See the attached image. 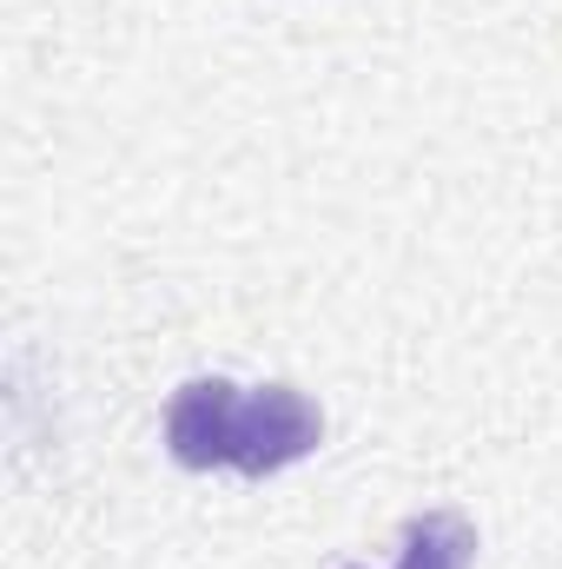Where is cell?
<instances>
[{
  "label": "cell",
  "instance_id": "1",
  "mask_svg": "<svg viewBox=\"0 0 562 569\" xmlns=\"http://www.w3.org/2000/svg\"><path fill=\"white\" fill-rule=\"evenodd\" d=\"M324 443V411L284 385H232V378H185L165 405V457L179 470H232V477H284L291 463L318 457Z\"/></svg>",
  "mask_w": 562,
  "mask_h": 569
},
{
  "label": "cell",
  "instance_id": "3",
  "mask_svg": "<svg viewBox=\"0 0 562 569\" xmlns=\"http://www.w3.org/2000/svg\"><path fill=\"white\" fill-rule=\"evenodd\" d=\"M344 569H364V563H344Z\"/></svg>",
  "mask_w": 562,
  "mask_h": 569
},
{
  "label": "cell",
  "instance_id": "2",
  "mask_svg": "<svg viewBox=\"0 0 562 569\" xmlns=\"http://www.w3.org/2000/svg\"><path fill=\"white\" fill-rule=\"evenodd\" d=\"M391 569H476V530L456 510H423L398 530V563Z\"/></svg>",
  "mask_w": 562,
  "mask_h": 569
}]
</instances>
